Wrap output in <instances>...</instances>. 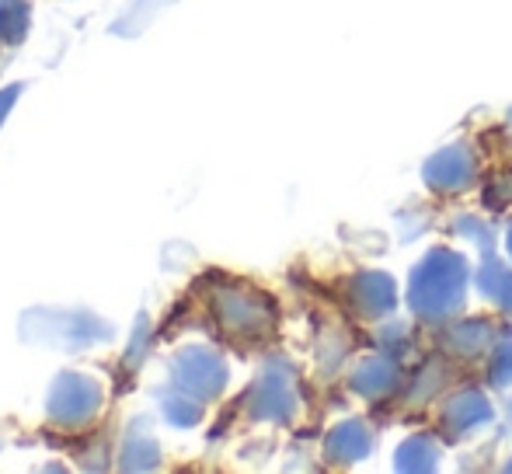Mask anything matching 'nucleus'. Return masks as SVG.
I'll return each mask as SVG.
<instances>
[{"instance_id":"7ed1b4c3","label":"nucleus","mask_w":512,"mask_h":474,"mask_svg":"<svg viewBox=\"0 0 512 474\" xmlns=\"http://www.w3.org/2000/svg\"><path fill=\"white\" fill-rule=\"evenodd\" d=\"M171 380H175L178 391L192 394V398H199V401H209L227 384V366H223V359L216 356L213 349L189 346L171 363Z\"/></svg>"},{"instance_id":"f257e3e1","label":"nucleus","mask_w":512,"mask_h":474,"mask_svg":"<svg viewBox=\"0 0 512 474\" xmlns=\"http://www.w3.org/2000/svg\"><path fill=\"white\" fill-rule=\"evenodd\" d=\"M21 339L53 349H91L112 339V328L88 311H28L21 318Z\"/></svg>"},{"instance_id":"20e7f679","label":"nucleus","mask_w":512,"mask_h":474,"mask_svg":"<svg viewBox=\"0 0 512 474\" xmlns=\"http://www.w3.org/2000/svg\"><path fill=\"white\" fill-rule=\"evenodd\" d=\"M216 318L230 335H258L269 328L272 311L258 293L251 290H223L216 297Z\"/></svg>"},{"instance_id":"9d476101","label":"nucleus","mask_w":512,"mask_h":474,"mask_svg":"<svg viewBox=\"0 0 512 474\" xmlns=\"http://www.w3.org/2000/svg\"><path fill=\"white\" fill-rule=\"evenodd\" d=\"M147 335H150V321H147V314H140V321H136V339L129 342V356H126V363H133V366H140V359L147 356Z\"/></svg>"},{"instance_id":"6e6552de","label":"nucleus","mask_w":512,"mask_h":474,"mask_svg":"<svg viewBox=\"0 0 512 474\" xmlns=\"http://www.w3.org/2000/svg\"><path fill=\"white\" fill-rule=\"evenodd\" d=\"M161 412H164V419H168L171 426L189 429V426H196V422H199V398H192V394H185V391L164 394Z\"/></svg>"},{"instance_id":"39448f33","label":"nucleus","mask_w":512,"mask_h":474,"mask_svg":"<svg viewBox=\"0 0 512 474\" xmlns=\"http://www.w3.org/2000/svg\"><path fill=\"white\" fill-rule=\"evenodd\" d=\"M119 457H122V461H119L122 471H150V468H157V464H161V450H157L154 433H150L143 419H136L133 426H129Z\"/></svg>"},{"instance_id":"423d86ee","label":"nucleus","mask_w":512,"mask_h":474,"mask_svg":"<svg viewBox=\"0 0 512 474\" xmlns=\"http://www.w3.org/2000/svg\"><path fill=\"white\" fill-rule=\"evenodd\" d=\"M28 21H32L28 0H0V42L18 46L28 32Z\"/></svg>"},{"instance_id":"0eeeda50","label":"nucleus","mask_w":512,"mask_h":474,"mask_svg":"<svg viewBox=\"0 0 512 474\" xmlns=\"http://www.w3.org/2000/svg\"><path fill=\"white\" fill-rule=\"evenodd\" d=\"M286 412H290V398L283 391V380L272 377L269 370V377L255 387V415H262V419H283Z\"/></svg>"},{"instance_id":"1a4fd4ad","label":"nucleus","mask_w":512,"mask_h":474,"mask_svg":"<svg viewBox=\"0 0 512 474\" xmlns=\"http://www.w3.org/2000/svg\"><path fill=\"white\" fill-rule=\"evenodd\" d=\"M171 0H136V4L126 7V14H122L119 21H115V32L119 35H136L143 32V28L150 25V18H154L161 7H168Z\"/></svg>"},{"instance_id":"9b49d317","label":"nucleus","mask_w":512,"mask_h":474,"mask_svg":"<svg viewBox=\"0 0 512 474\" xmlns=\"http://www.w3.org/2000/svg\"><path fill=\"white\" fill-rule=\"evenodd\" d=\"M18 95H21V84H11V88L0 91V126H4L7 112L14 109V102H18Z\"/></svg>"},{"instance_id":"f03ea898","label":"nucleus","mask_w":512,"mask_h":474,"mask_svg":"<svg viewBox=\"0 0 512 474\" xmlns=\"http://www.w3.org/2000/svg\"><path fill=\"white\" fill-rule=\"evenodd\" d=\"M102 408V387L98 380H91L88 373H60L49 387L46 412L56 426H88L95 419V412Z\"/></svg>"}]
</instances>
